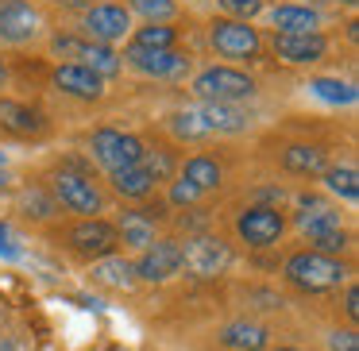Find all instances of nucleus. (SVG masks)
Returning <instances> with one entry per match:
<instances>
[{"label":"nucleus","mask_w":359,"mask_h":351,"mask_svg":"<svg viewBox=\"0 0 359 351\" xmlns=\"http://www.w3.org/2000/svg\"><path fill=\"white\" fill-rule=\"evenodd\" d=\"M116 228L109 224V220H81V224L70 228V243L74 251H81V255H112V247H116Z\"/></svg>","instance_id":"12"},{"label":"nucleus","mask_w":359,"mask_h":351,"mask_svg":"<svg viewBox=\"0 0 359 351\" xmlns=\"http://www.w3.org/2000/svg\"><path fill=\"white\" fill-rule=\"evenodd\" d=\"M328 50V39L320 32H309V35H274V55L282 62H294V66H309V62H320Z\"/></svg>","instance_id":"13"},{"label":"nucleus","mask_w":359,"mask_h":351,"mask_svg":"<svg viewBox=\"0 0 359 351\" xmlns=\"http://www.w3.org/2000/svg\"><path fill=\"white\" fill-rule=\"evenodd\" d=\"M89 147H93V158L109 174L143 163V143L135 139V135L116 132V128H101V132H93V143H89Z\"/></svg>","instance_id":"3"},{"label":"nucleus","mask_w":359,"mask_h":351,"mask_svg":"<svg viewBox=\"0 0 359 351\" xmlns=\"http://www.w3.org/2000/svg\"><path fill=\"white\" fill-rule=\"evenodd\" d=\"M4 78H8V70H4V62H0V89H4Z\"/></svg>","instance_id":"36"},{"label":"nucleus","mask_w":359,"mask_h":351,"mask_svg":"<svg viewBox=\"0 0 359 351\" xmlns=\"http://www.w3.org/2000/svg\"><path fill=\"white\" fill-rule=\"evenodd\" d=\"M309 93L320 97L325 104H355V85H351V81H340V78H313Z\"/></svg>","instance_id":"24"},{"label":"nucleus","mask_w":359,"mask_h":351,"mask_svg":"<svg viewBox=\"0 0 359 351\" xmlns=\"http://www.w3.org/2000/svg\"><path fill=\"white\" fill-rule=\"evenodd\" d=\"M340 4H355V0H340Z\"/></svg>","instance_id":"39"},{"label":"nucleus","mask_w":359,"mask_h":351,"mask_svg":"<svg viewBox=\"0 0 359 351\" xmlns=\"http://www.w3.org/2000/svg\"><path fill=\"white\" fill-rule=\"evenodd\" d=\"M132 47H143V50H174V27H166V24L140 27Z\"/></svg>","instance_id":"28"},{"label":"nucleus","mask_w":359,"mask_h":351,"mask_svg":"<svg viewBox=\"0 0 359 351\" xmlns=\"http://www.w3.org/2000/svg\"><path fill=\"white\" fill-rule=\"evenodd\" d=\"M55 85L62 89V93L78 97V101H101L104 97V78H97L93 70H86V66L78 62H66L55 70Z\"/></svg>","instance_id":"14"},{"label":"nucleus","mask_w":359,"mask_h":351,"mask_svg":"<svg viewBox=\"0 0 359 351\" xmlns=\"http://www.w3.org/2000/svg\"><path fill=\"white\" fill-rule=\"evenodd\" d=\"M132 8L140 12L147 24H166V20H174V0H132Z\"/></svg>","instance_id":"29"},{"label":"nucleus","mask_w":359,"mask_h":351,"mask_svg":"<svg viewBox=\"0 0 359 351\" xmlns=\"http://www.w3.org/2000/svg\"><path fill=\"white\" fill-rule=\"evenodd\" d=\"M4 163H8V158H4V151H0V170H4Z\"/></svg>","instance_id":"37"},{"label":"nucleus","mask_w":359,"mask_h":351,"mask_svg":"<svg viewBox=\"0 0 359 351\" xmlns=\"http://www.w3.org/2000/svg\"><path fill=\"white\" fill-rule=\"evenodd\" d=\"M0 255H8V259L20 255V247H12V243H8V228H4V224H0Z\"/></svg>","instance_id":"35"},{"label":"nucleus","mask_w":359,"mask_h":351,"mask_svg":"<svg viewBox=\"0 0 359 351\" xmlns=\"http://www.w3.org/2000/svg\"><path fill=\"white\" fill-rule=\"evenodd\" d=\"M232 263V251H228L224 240L217 235H197L182 247V266H186L194 278H217L224 266Z\"/></svg>","instance_id":"4"},{"label":"nucleus","mask_w":359,"mask_h":351,"mask_svg":"<svg viewBox=\"0 0 359 351\" xmlns=\"http://www.w3.org/2000/svg\"><path fill=\"white\" fill-rule=\"evenodd\" d=\"M194 93L205 104H236L255 93V81L248 74L232 70V66H209V70H201L194 78Z\"/></svg>","instance_id":"2"},{"label":"nucleus","mask_w":359,"mask_h":351,"mask_svg":"<svg viewBox=\"0 0 359 351\" xmlns=\"http://www.w3.org/2000/svg\"><path fill=\"white\" fill-rule=\"evenodd\" d=\"M266 328L263 324H251V320H236L220 332V343L224 347H236V351H263L266 347Z\"/></svg>","instance_id":"16"},{"label":"nucleus","mask_w":359,"mask_h":351,"mask_svg":"<svg viewBox=\"0 0 359 351\" xmlns=\"http://www.w3.org/2000/svg\"><path fill=\"white\" fill-rule=\"evenodd\" d=\"M212 47L224 58H255L259 55V32L240 20H217L212 24Z\"/></svg>","instance_id":"8"},{"label":"nucleus","mask_w":359,"mask_h":351,"mask_svg":"<svg viewBox=\"0 0 359 351\" xmlns=\"http://www.w3.org/2000/svg\"><path fill=\"white\" fill-rule=\"evenodd\" d=\"M43 27L39 12L24 0H0V39L4 43H27Z\"/></svg>","instance_id":"9"},{"label":"nucleus","mask_w":359,"mask_h":351,"mask_svg":"<svg viewBox=\"0 0 359 351\" xmlns=\"http://www.w3.org/2000/svg\"><path fill=\"white\" fill-rule=\"evenodd\" d=\"M0 124L16 135H32V132H43V116L27 104H16V101H0Z\"/></svg>","instance_id":"20"},{"label":"nucleus","mask_w":359,"mask_h":351,"mask_svg":"<svg viewBox=\"0 0 359 351\" xmlns=\"http://www.w3.org/2000/svg\"><path fill=\"white\" fill-rule=\"evenodd\" d=\"M286 278L294 282L297 289H309V294H320V289H332L348 278V266L340 259L317 255V251H302V255L286 259Z\"/></svg>","instance_id":"1"},{"label":"nucleus","mask_w":359,"mask_h":351,"mask_svg":"<svg viewBox=\"0 0 359 351\" xmlns=\"http://www.w3.org/2000/svg\"><path fill=\"white\" fill-rule=\"evenodd\" d=\"M282 166L290 174H320L325 170V151L313 147V143H294V147L282 151Z\"/></svg>","instance_id":"19"},{"label":"nucleus","mask_w":359,"mask_h":351,"mask_svg":"<svg viewBox=\"0 0 359 351\" xmlns=\"http://www.w3.org/2000/svg\"><path fill=\"white\" fill-rule=\"evenodd\" d=\"M182 178H186L189 186H194L197 193H201V189H217L224 174H220V166L212 163V158L197 155V158H189V163H186V170H182Z\"/></svg>","instance_id":"22"},{"label":"nucleus","mask_w":359,"mask_h":351,"mask_svg":"<svg viewBox=\"0 0 359 351\" xmlns=\"http://www.w3.org/2000/svg\"><path fill=\"white\" fill-rule=\"evenodd\" d=\"M236 232H240L251 247H271V243L286 232V220H282V212L271 209V205H255V209H248L236 220Z\"/></svg>","instance_id":"7"},{"label":"nucleus","mask_w":359,"mask_h":351,"mask_svg":"<svg viewBox=\"0 0 359 351\" xmlns=\"http://www.w3.org/2000/svg\"><path fill=\"white\" fill-rule=\"evenodd\" d=\"M81 62L78 66H86V70H93L97 78H116L120 74V55L112 47H101V43H81Z\"/></svg>","instance_id":"18"},{"label":"nucleus","mask_w":359,"mask_h":351,"mask_svg":"<svg viewBox=\"0 0 359 351\" xmlns=\"http://www.w3.org/2000/svg\"><path fill=\"white\" fill-rule=\"evenodd\" d=\"M128 66H135L147 78H182L189 70V58L178 50H143V47H128L124 50Z\"/></svg>","instance_id":"10"},{"label":"nucleus","mask_w":359,"mask_h":351,"mask_svg":"<svg viewBox=\"0 0 359 351\" xmlns=\"http://www.w3.org/2000/svg\"><path fill=\"white\" fill-rule=\"evenodd\" d=\"M201 120L209 132H243L248 128V116H243L236 104H205Z\"/></svg>","instance_id":"21"},{"label":"nucleus","mask_w":359,"mask_h":351,"mask_svg":"<svg viewBox=\"0 0 359 351\" xmlns=\"http://www.w3.org/2000/svg\"><path fill=\"white\" fill-rule=\"evenodd\" d=\"M132 270H135V278H143V282H166V278H174V274L182 270V243L155 240L147 251H143V259L132 266Z\"/></svg>","instance_id":"6"},{"label":"nucleus","mask_w":359,"mask_h":351,"mask_svg":"<svg viewBox=\"0 0 359 351\" xmlns=\"http://www.w3.org/2000/svg\"><path fill=\"white\" fill-rule=\"evenodd\" d=\"M112 189H116L120 197H128V201H143V197H151V189H155V178H151L143 166H128V170L112 174Z\"/></svg>","instance_id":"17"},{"label":"nucleus","mask_w":359,"mask_h":351,"mask_svg":"<svg viewBox=\"0 0 359 351\" xmlns=\"http://www.w3.org/2000/svg\"><path fill=\"white\" fill-rule=\"evenodd\" d=\"M325 181L332 193H340L344 201H355L359 197V174L355 166H332V170H325Z\"/></svg>","instance_id":"27"},{"label":"nucleus","mask_w":359,"mask_h":351,"mask_svg":"<svg viewBox=\"0 0 359 351\" xmlns=\"http://www.w3.org/2000/svg\"><path fill=\"white\" fill-rule=\"evenodd\" d=\"M116 235H124V243H132V247H151L155 243V224L147 216H140V212H124Z\"/></svg>","instance_id":"25"},{"label":"nucleus","mask_w":359,"mask_h":351,"mask_svg":"<svg viewBox=\"0 0 359 351\" xmlns=\"http://www.w3.org/2000/svg\"><path fill=\"white\" fill-rule=\"evenodd\" d=\"M86 32L93 35V43L109 47V43L124 39V35L132 32V16H128V8H120V4H97V8L86 12Z\"/></svg>","instance_id":"11"},{"label":"nucleus","mask_w":359,"mask_h":351,"mask_svg":"<svg viewBox=\"0 0 359 351\" xmlns=\"http://www.w3.org/2000/svg\"><path fill=\"white\" fill-rule=\"evenodd\" d=\"M220 8L228 12L232 20H240V24H248L251 16H259V8H263V0H217Z\"/></svg>","instance_id":"30"},{"label":"nucleus","mask_w":359,"mask_h":351,"mask_svg":"<svg viewBox=\"0 0 359 351\" xmlns=\"http://www.w3.org/2000/svg\"><path fill=\"white\" fill-rule=\"evenodd\" d=\"M50 189H55V197L66 205L70 212H81V216H93V212L104 209V197L101 189L93 186V181L86 178V174H74V170H58L55 181H50Z\"/></svg>","instance_id":"5"},{"label":"nucleus","mask_w":359,"mask_h":351,"mask_svg":"<svg viewBox=\"0 0 359 351\" xmlns=\"http://www.w3.org/2000/svg\"><path fill=\"white\" fill-rule=\"evenodd\" d=\"M81 43H86V39H78V35H58L50 47H55V55H62V58H78L81 55Z\"/></svg>","instance_id":"31"},{"label":"nucleus","mask_w":359,"mask_h":351,"mask_svg":"<svg viewBox=\"0 0 359 351\" xmlns=\"http://www.w3.org/2000/svg\"><path fill=\"white\" fill-rule=\"evenodd\" d=\"M278 351H297V347H278Z\"/></svg>","instance_id":"38"},{"label":"nucleus","mask_w":359,"mask_h":351,"mask_svg":"<svg viewBox=\"0 0 359 351\" xmlns=\"http://www.w3.org/2000/svg\"><path fill=\"white\" fill-rule=\"evenodd\" d=\"M170 128H174V135H178V139H205V135H212L209 128H205V120H201V109L174 112Z\"/></svg>","instance_id":"26"},{"label":"nucleus","mask_w":359,"mask_h":351,"mask_svg":"<svg viewBox=\"0 0 359 351\" xmlns=\"http://www.w3.org/2000/svg\"><path fill=\"white\" fill-rule=\"evenodd\" d=\"M93 282L112 286V289H128L135 282V270H132V263H124V259H101V263L93 266Z\"/></svg>","instance_id":"23"},{"label":"nucleus","mask_w":359,"mask_h":351,"mask_svg":"<svg viewBox=\"0 0 359 351\" xmlns=\"http://www.w3.org/2000/svg\"><path fill=\"white\" fill-rule=\"evenodd\" d=\"M328 347H332V351H359V336L351 332V328L332 332V336H328Z\"/></svg>","instance_id":"32"},{"label":"nucleus","mask_w":359,"mask_h":351,"mask_svg":"<svg viewBox=\"0 0 359 351\" xmlns=\"http://www.w3.org/2000/svg\"><path fill=\"white\" fill-rule=\"evenodd\" d=\"M344 312H348L351 320L359 317V289L355 286H348V294H344Z\"/></svg>","instance_id":"34"},{"label":"nucleus","mask_w":359,"mask_h":351,"mask_svg":"<svg viewBox=\"0 0 359 351\" xmlns=\"http://www.w3.org/2000/svg\"><path fill=\"white\" fill-rule=\"evenodd\" d=\"M197 197H201V193H197V189L189 186L186 178H178V181H174V189H170V205H194Z\"/></svg>","instance_id":"33"},{"label":"nucleus","mask_w":359,"mask_h":351,"mask_svg":"<svg viewBox=\"0 0 359 351\" xmlns=\"http://www.w3.org/2000/svg\"><path fill=\"white\" fill-rule=\"evenodd\" d=\"M271 24H274V35H309L320 27V16L309 4H278L271 12Z\"/></svg>","instance_id":"15"}]
</instances>
